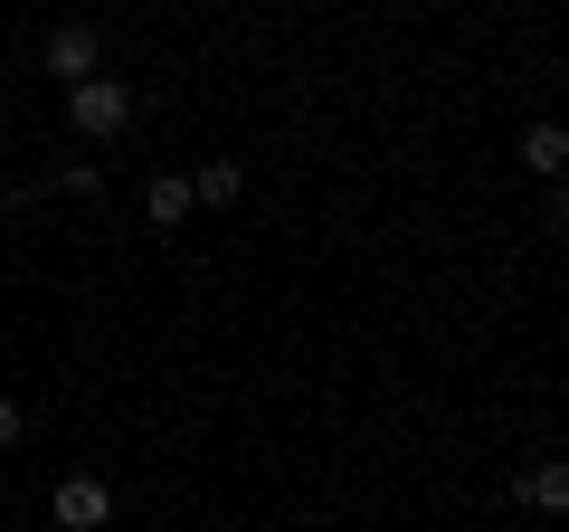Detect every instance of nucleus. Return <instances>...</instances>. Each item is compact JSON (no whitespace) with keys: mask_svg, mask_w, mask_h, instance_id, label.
Returning a JSON list of instances; mask_svg holds the SVG:
<instances>
[{"mask_svg":"<svg viewBox=\"0 0 569 532\" xmlns=\"http://www.w3.org/2000/svg\"><path fill=\"white\" fill-rule=\"evenodd\" d=\"M67 124H77L86 144H114L123 124H133V86L104 77V67H96V77H77V86H67Z\"/></svg>","mask_w":569,"mask_h":532,"instance_id":"nucleus-1","label":"nucleus"},{"mask_svg":"<svg viewBox=\"0 0 569 532\" xmlns=\"http://www.w3.org/2000/svg\"><path fill=\"white\" fill-rule=\"evenodd\" d=\"M48 513H58L67 532H104L114 523V485H104V475H67V485L48 494Z\"/></svg>","mask_w":569,"mask_h":532,"instance_id":"nucleus-2","label":"nucleus"},{"mask_svg":"<svg viewBox=\"0 0 569 532\" xmlns=\"http://www.w3.org/2000/svg\"><path fill=\"white\" fill-rule=\"evenodd\" d=\"M48 77H67V86L96 77V29H86V20H58V29H48Z\"/></svg>","mask_w":569,"mask_h":532,"instance_id":"nucleus-3","label":"nucleus"},{"mask_svg":"<svg viewBox=\"0 0 569 532\" xmlns=\"http://www.w3.org/2000/svg\"><path fill=\"white\" fill-rule=\"evenodd\" d=\"M142 209H152V228H181V219H190V209H200V190H190V181H181V171H162V181L142 190Z\"/></svg>","mask_w":569,"mask_h":532,"instance_id":"nucleus-4","label":"nucleus"},{"mask_svg":"<svg viewBox=\"0 0 569 532\" xmlns=\"http://www.w3.org/2000/svg\"><path fill=\"white\" fill-rule=\"evenodd\" d=\"M522 171H541V181L569 171V134H560V124H531V134H522Z\"/></svg>","mask_w":569,"mask_h":532,"instance_id":"nucleus-5","label":"nucleus"},{"mask_svg":"<svg viewBox=\"0 0 569 532\" xmlns=\"http://www.w3.org/2000/svg\"><path fill=\"white\" fill-rule=\"evenodd\" d=\"M522 504H541V513H569V456H541V466L522 475Z\"/></svg>","mask_w":569,"mask_h":532,"instance_id":"nucleus-6","label":"nucleus"},{"mask_svg":"<svg viewBox=\"0 0 569 532\" xmlns=\"http://www.w3.org/2000/svg\"><path fill=\"white\" fill-rule=\"evenodd\" d=\"M190 190H200L209 209H228V200H238V190H247V171H238V162H209V171H200V181H190Z\"/></svg>","mask_w":569,"mask_h":532,"instance_id":"nucleus-7","label":"nucleus"},{"mask_svg":"<svg viewBox=\"0 0 569 532\" xmlns=\"http://www.w3.org/2000/svg\"><path fill=\"white\" fill-rule=\"evenodd\" d=\"M20 428H29V418H20V400L0 390V447H20Z\"/></svg>","mask_w":569,"mask_h":532,"instance_id":"nucleus-8","label":"nucleus"},{"mask_svg":"<svg viewBox=\"0 0 569 532\" xmlns=\"http://www.w3.org/2000/svg\"><path fill=\"white\" fill-rule=\"evenodd\" d=\"M560 228H569V181H560Z\"/></svg>","mask_w":569,"mask_h":532,"instance_id":"nucleus-9","label":"nucleus"}]
</instances>
